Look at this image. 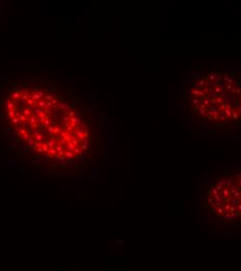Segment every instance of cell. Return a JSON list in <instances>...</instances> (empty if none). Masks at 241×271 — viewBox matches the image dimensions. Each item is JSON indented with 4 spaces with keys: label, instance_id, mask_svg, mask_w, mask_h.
Instances as JSON below:
<instances>
[{
    "label": "cell",
    "instance_id": "cell-1",
    "mask_svg": "<svg viewBox=\"0 0 241 271\" xmlns=\"http://www.w3.org/2000/svg\"><path fill=\"white\" fill-rule=\"evenodd\" d=\"M183 120L201 132L241 135V71L225 64L190 69L179 86Z\"/></svg>",
    "mask_w": 241,
    "mask_h": 271
},
{
    "label": "cell",
    "instance_id": "cell-3",
    "mask_svg": "<svg viewBox=\"0 0 241 271\" xmlns=\"http://www.w3.org/2000/svg\"><path fill=\"white\" fill-rule=\"evenodd\" d=\"M11 98L15 99L16 101L21 100V91H19V90H15V92H13V93L11 94Z\"/></svg>",
    "mask_w": 241,
    "mask_h": 271
},
{
    "label": "cell",
    "instance_id": "cell-20",
    "mask_svg": "<svg viewBox=\"0 0 241 271\" xmlns=\"http://www.w3.org/2000/svg\"><path fill=\"white\" fill-rule=\"evenodd\" d=\"M47 130H48V134H53V132H54V126L51 124L50 126L47 127Z\"/></svg>",
    "mask_w": 241,
    "mask_h": 271
},
{
    "label": "cell",
    "instance_id": "cell-14",
    "mask_svg": "<svg viewBox=\"0 0 241 271\" xmlns=\"http://www.w3.org/2000/svg\"><path fill=\"white\" fill-rule=\"evenodd\" d=\"M45 105H46V100H45V99H41V100H38V108H41L44 110Z\"/></svg>",
    "mask_w": 241,
    "mask_h": 271
},
{
    "label": "cell",
    "instance_id": "cell-5",
    "mask_svg": "<svg viewBox=\"0 0 241 271\" xmlns=\"http://www.w3.org/2000/svg\"><path fill=\"white\" fill-rule=\"evenodd\" d=\"M57 108H60V110H62V111H66V110L71 111V106L66 104V103H58V104H57Z\"/></svg>",
    "mask_w": 241,
    "mask_h": 271
},
{
    "label": "cell",
    "instance_id": "cell-32",
    "mask_svg": "<svg viewBox=\"0 0 241 271\" xmlns=\"http://www.w3.org/2000/svg\"><path fill=\"white\" fill-rule=\"evenodd\" d=\"M20 115H21V113L20 112H16V117H20Z\"/></svg>",
    "mask_w": 241,
    "mask_h": 271
},
{
    "label": "cell",
    "instance_id": "cell-7",
    "mask_svg": "<svg viewBox=\"0 0 241 271\" xmlns=\"http://www.w3.org/2000/svg\"><path fill=\"white\" fill-rule=\"evenodd\" d=\"M16 112H17L16 110H11V111H8V117L11 120L14 119V118L16 117Z\"/></svg>",
    "mask_w": 241,
    "mask_h": 271
},
{
    "label": "cell",
    "instance_id": "cell-15",
    "mask_svg": "<svg viewBox=\"0 0 241 271\" xmlns=\"http://www.w3.org/2000/svg\"><path fill=\"white\" fill-rule=\"evenodd\" d=\"M28 121H29V123H30V125H33L34 123H37V116H31V117L28 119Z\"/></svg>",
    "mask_w": 241,
    "mask_h": 271
},
{
    "label": "cell",
    "instance_id": "cell-31",
    "mask_svg": "<svg viewBox=\"0 0 241 271\" xmlns=\"http://www.w3.org/2000/svg\"><path fill=\"white\" fill-rule=\"evenodd\" d=\"M41 134H42L43 136H45L46 134H48V130H46V129H41Z\"/></svg>",
    "mask_w": 241,
    "mask_h": 271
},
{
    "label": "cell",
    "instance_id": "cell-12",
    "mask_svg": "<svg viewBox=\"0 0 241 271\" xmlns=\"http://www.w3.org/2000/svg\"><path fill=\"white\" fill-rule=\"evenodd\" d=\"M31 99H32V100H41L42 98H41L40 94L37 92V93H33L32 95H31Z\"/></svg>",
    "mask_w": 241,
    "mask_h": 271
},
{
    "label": "cell",
    "instance_id": "cell-10",
    "mask_svg": "<svg viewBox=\"0 0 241 271\" xmlns=\"http://www.w3.org/2000/svg\"><path fill=\"white\" fill-rule=\"evenodd\" d=\"M62 132H64V130H62L61 126H54V132H53V134H55V135H60Z\"/></svg>",
    "mask_w": 241,
    "mask_h": 271
},
{
    "label": "cell",
    "instance_id": "cell-6",
    "mask_svg": "<svg viewBox=\"0 0 241 271\" xmlns=\"http://www.w3.org/2000/svg\"><path fill=\"white\" fill-rule=\"evenodd\" d=\"M35 140L32 139V138H29L28 140H26V143H27V148H32V146L34 145Z\"/></svg>",
    "mask_w": 241,
    "mask_h": 271
},
{
    "label": "cell",
    "instance_id": "cell-25",
    "mask_svg": "<svg viewBox=\"0 0 241 271\" xmlns=\"http://www.w3.org/2000/svg\"><path fill=\"white\" fill-rule=\"evenodd\" d=\"M69 117L70 118H72V117H75V111H73V110H71V111H69Z\"/></svg>",
    "mask_w": 241,
    "mask_h": 271
},
{
    "label": "cell",
    "instance_id": "cell-4",
    "mask_svg": "<svg viewBox=\"0 0 241 271\" xmlns=\"http://www.w3.org/2000/svg\"><path fill=\"white\" fill-rule=\"evenodd\" d=\"M21 108H22V114H23L24 116H25L26 118H27V119H29L31 116H32V115H31V111L29 110V108H26V106H24V108L22 106Z\"/></svg>",
    "mask_w": 241,
    "mask_h": 271
},
{
    "label": "cell",
    "instance_id": "cell-29",
    "mask_svg": "<svg viewBox=\"0 0 241 271\" xmlns=\"http://www.w3.org/2000/svg\"><path fill=\"white\" fill-rule=\"evenodd\" d=\"M46 116H47V115H46V114L42 111V112L40 113V115H38V117H41V118H45V119H46Z\"/></svg>",
    "mask_w": 241,
    "mask_h": 271
},
{
    "label": "cell",
    "instance_id": "cell-11",
    "mask_svg": "<svg viewBox=\"0 0 241 271\" xmlns=\"http://www.w3.org/2000/svg\"><path fill=\"white\" fill-rule=\"evenodd\" d=\"M74 148H75V146H74V144L72 143V142H70V143H67V150L74 152Z\"/></svg>",
    "mask_w": 241,
    "mask_h": 271
},
{
    "label": "cell",
    "instance_id": "cell-33",
    "mask_svg": "<svg viewBox=\"0 0 241 271\" xmlns=\"http://www.w3.org/2000/svg\"><path fill=\"white\" fill-rule=\"evenodd\" d=\"M75 117H77V118L79 117V112H77V111H75Z\"/></svg>",
    "mask_w": 241,
    "mask_h": 271
},
{
    "label": "cell",
    "instance_id": "cell-18",
    "mask_svg": "<svg viewBox=\"0 0 241 271\" xmlns=\"http://www.w3.org/2000/svg\"><path fill=\"white\" fill-rule=\"evenodd\" d=\"M34 140H35L37 142H42V143H43V140H44V136H43L42 134H40L38 136H37V137L34 138Z\"/></svg>",
    "mask_w": 241,
    "mask_h": 271
},
{
    "label": "cell",
    "instance_id": "cell-19",
    "mask_svg": "<svg viewBox=\"0 0 241 271\" xmlns=\"http://www.w3.org/2000/svg\"><path fill=\"white\" fill-rule=\"evenodd\" d=\"M11 122L13 123L14 125H16V124H18L19 122H21V121H20V119H19L18 117H15V118H14V119H11Z\"/></svg>",
    "mask_w": 241,
    "mask_h": 271
},
{
    "label": "cell",
    "instance_id": "cell-23",
    "mask_svg": "<svg viewBox=\"0 0 241 271\" xmlns=\"http://www.w3.org/2000/svg\"><path fill=\"white\" fill-rule=\"evenodd\" d=\"M53 98H54V97H53V95H51V94H48V95H46V96H45V100H46V101L52 100Z\"/></svg>",
    "mask_w": 241,
    "mask_h": 271
},
{
    "label": "cell",
    "instance_id": "cell-2",
    "mask_svg": "<svg viewBox=\"0 0 241 271\" xmlns=\"http://www.w3.org/2000/svg\"><path fill=\"white\" fill-rule=\"evenodd\" d=\"M196 214L213 229L241 231V162L209 172L202 179Z\"/></svg>",
    "mask_w": 241,
    "mask_h": 271
},
{
    "label": "cell",
    "instance_id": "cell-24",
    "mask_svg": "<svg viewBox=\"0 0 241 271\" xmlns=\"http://www.w3.org/2000/svg\"><path fill=\"white\" fill-rule=\"evenodd\" d=\"M26 104L27 105H29V106H31V105H33V100L31 98H28L27 100H26Z\"/></svg>",
    "mask_w": 241,
    "mask_h": 271
},
{
    "label": "cell",
    "instance_id": "cell-28",
    "mask_svg": "<svg viewBox=\"0 0 241 271\" xmlns=\"http://www.w3.org/2000/svg\"><path fill=\"white\" fill-rule=\"evenodd\" d=\"M51 102H52V104L54 105V106H55V105L57 106V104H58V103H57V99H55V98H53V99H52Z\"/></svg>",
    "mask_w": 241,
    "mask_h": 271
},
{
    "label": "cell",
    "instance_id": "cell-27",
    "mask_svg": "<svg viewBox=\"0 0 241 271\" xmlns=\"http://www.w3.org/2000/svg\"><path fill=\"white\" fill-rule=\"evenodd\" d=\"M61 119H62V121H67V123H68V122H70V119H71V118H70L69 116H64Z\"/></svg>",
    "mask_w": 241,
    "mask_h": 271
},
{
    "label": "cell",
    "instance_id": "cell-17",
    "mask_svg": "<svg viewBox=\"0 0 241 271\" xmlns=\"http://www.w3.org/2000/svg\"><path fill=\"white\" fill-rule=\"evenodd\" d=\"M53 105L51 101H46V105H45V108L46 110H50V108H53Z\"/></svg>",
    "mask_w": 241,
    "mask_h": 271
},
{
    "label": "cell",
    "instance_id": "cell-8",
    "mask_svg": "<svg viewBox=\"0 0 241 271\" xmlns=\"http://www.w3.org/2000/svg\"><path fill=\"white\" fill-rule=\"evenodd\" d=\"M5 110H8V111H11V110H14V108H16V105L15 104H13L11 102H6L5 101Z\"/></svg>",
    "mask_w": 241,
    "mask_h": 271
},
{
    "label": "cell",
    "instance_id": "cell-9",
    "mask_svg": "<svg viewBox=\"0 0 241 271\" xmlns=\"http://www.w3.org/2000/svg\"><path fill=\"white\" fill-rule=\"evenodd\" d=\"M42 149H43V153H44L45 155H47L48 152H49V147H48V145L46 144V143H43Z\"/></svg>",
    "mask_w": 241,
    "mask_h": 271
},
{
    "label": "cell",
    "instance_id": "cell-30",
    "mask_svg": "<svg viewBox=\"0 0 241 271\" xmlns=\"http://www.w3.org/2000/svg\"><path fill=\"white\" fill-rule=\"evenodd\" d=\"M38 93L40 94L41 98H42V97H45V96H46V94H45V92H44V91H40V92H38Z\"/></svg>",
    "mask_w": 241,
    "mask_h": 271
},
{
    "label": "cell",
    "instance_id": "cell-13",
    "mask_svg": "<svg viewBox=\"0 0 241 271\" xmlns=\"http://www.w3.org/2000/svg\"><path fill=\"white\" fill-rule=\"evenodd\" d=\"M70 122L74 123V124H76V125H79L80 121H79V118H77V117H72L71 119H70Z\"/></svg>",
    "mask_w": 241,
    "mask_h": 271
},
{
    "label": "cell",
    "instance_id": "cell-22",
    "mask_svg": "<svg viewBox=\"0 0 241 271\" xmlns=\"http://www.w3.org/2000/svg\"><path fill=\"white\" fill-rule=\"evenodd\" d=\"M40 134H41V129H34V130H33V132H32L31 135H32V137H33V138H35L37 136H38Z\"/></svg>",
    "mask_w": 241,
    "mask_h": 271
},
{
    "label": "cell",
    "instance_id": "cell-16",
    "mask_svg": "<svg viewBox=\"0 0 241 271\" xmlns=\"http://www.w3.org/2000/svg\"><path fill=\"white\" fill-rule=\"evenodd\" d=\"M62 139L66 141V143H70V142H72V140H73V138L71 137V135H67V136H64Z\"/></svg>",
    "mask_w": 241,
    "mask_h": 271
},
{
    "label": "cell",
    "instance_id": "cell-21",
    "mask_svg": "<svg viewBox=\"0 0 241 271\" xmlns=\"http://www.w3.org/2000/svg\"><path fill=\"white\" fill-rule=\"evenodd\" d=\"M44 125H45V127L47 128L48 126H50L51 125V120L50 119H45V121H44Z\"/></svg>",
    "mask_w": 241,
    "mask_h": 271
},
{
    "label": "cell",
    "instance_id": "cell-26",
    "mask_svg": "<svg viewBox=\"0 0 241 271\" xmlns=\"http://www.w3.org/2000/svg\"><path fill=\"white\" fill-rule=\"evenodd\" d=\"M23 127V122H19L18 124L15 125V128L16 129H19V128H22Z\"/></svg>",
    "mask_w": 241,
    "mask_h": 271
}]
</instances>
